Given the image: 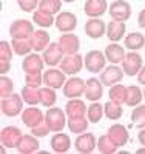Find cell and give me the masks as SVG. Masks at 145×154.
Here are the masks:
<instances>
[{
  "label": "cell",
  "instance_id": "6da1fadb",
  "mask_svg": "<svg viewBox=\"0 0 145 154\" xmlns=\"http://www.w3.org/2000/svg\"><path fill=\"white\" fill-rule=\"evenodd\" d=\"M23 103H25V100H23L22 94L12 93L8 97H2V105H0L2 106V114L6 116V117H17L25 109Z\"/></svg>",
  "mask_w": 145,
  "mask_h": 154
},
{
  "label": "cell",
  "instance_id": "7a4b0ae2",
  "mask_svg": "<svg viewBox=\"0 0 145 154\" xmlns=\"http://www.w3.org/2000/svg\"><path fill=\"white\" fill-rule=\"evenodd\" d=\"M85 60V69L88 72H93V74H100L102 69L107 66V57H105V53L99 49H91L84 56Z\"/></svg>",
  "mask_w": 145,
  "mask_h": 154
},
{
  "label": "cell",
  "instance_id": "3957f363",
  "mask_svg": "<svg viewBox=\"0 0 145 154\" xmlns=\"http://www.w3.org/2000/svg\"><path fill=\"white\" fill-rule=\"evenodd\" d=\"M45 120L49 126V130L52 133H59V131H63V128L68 125L67 122V112L60 108H56V106H51L46 109L45 112Z\"/></svg>",
  "mask_w": 145,
  "mask_h": 154
},
{
  "label": "cell",
  "instance_id": "277c9868",
  "mask_svg": "<svg viewBox=\"0 0 145 154\" xmlns=\"http://www.w3.org/2000/svg\"><path fill=\"white\" fill-rule=\"evenodd\" d=\"M59 68L67 74V75H76L82 71V68H85V60L84 57L76 53V54H65Z\"/></svg>",
  "mask_w": 145,
  "mask_h": 154
},
{
  "label": "cell",
  "instance_id": "5b68a950",
  "mask_svg": "<svg viewBox=\"0 0 145 154\" xmlns=\"http://www.w3.org/2000/svg\"><path fill=\"white\" fill-rule=\"evenodd\" d=\"M121 65H122V69H124L125 75L134 77V75H137V72L143 66V60H142V56L137 53V51H130V53H127V56L122 60Z\"/></svg>",
  "mask_w": 145,
  "mask_h": 154
},
{
  "label": "cell",
  "instance_id": "8992f818",
  "mask_svg": "<svg viewBox=\"0 0 145 154\" xmlns=\"http://www.w3.org/2000/svg\"><path fill=\"white\" fill-rule=\"evenodd\" d=\"M85 83H87V80L80 79L77 75H71L70 79H67V82H65V85L62 88L63 96L67 99L80 97L82 94H85Z\"/></svg>",
  "mask_w": 145,
  "mask_h": 154
},
{
  "label": "cell",
  "instance_id": "52a82bcc",
  "mask_svg": "<svg viewBox=\"0 0 145 154\" xmlns=\"http://www.w3.org/2000/svg\"><path fill=\"white\" fill-rule=\"evenodd\" d=\"M131 5L127 0H113V3L108 8V14L113 20H119V22H127L131 17Z\"/></svg>",
  "mask_w": 145,
  "mask_h": 154
},
{
  "label": "cell",
  "instance_id": "ba28073f",
  "mask_svg": "<svg viewBox=\"0 0 145 154\" xmlns=\"http://www.w3.org/2000/svg\"><path fill=\"white\" fill-rule=\"evenodd\" d=\"M124 75H125V72H124L122 66L113 65V63H111L110 66H105L102 69L99 79L103 83V86H113L116 83H121L122 79H124Z\"/></svg>",
  "mask_w": 145,
  "mask_h": 154
},
{
  "label": "cell",
  "instance_id": "9c48e42d",
  "mask_svg": "<svg viewBox=\"0 0 145 154\" xmlns=\"http://www.w3.org/2000/svg\"><path fill=\"white\" fill-rule=\"evenodd\" d=\"M74 148L77 152L82 154H90L97 148V137L93 133H80L77 134L76 140H74Z\"/></svg>",
  "mask_w": 145,
  "mask_h": 154
},
{
  "label": "cell",
  "instance_id": "30bf717a",
  "mask_svg": "<svg viewBox=\"0 0 145 154\" xmlns=\"http://www.w3.org/2000/svg\"><path fill=\"white\" fill-rule=\"evenodd\" d=\"M34 22L30 20H14L9 25V35L11 38H30L34 32V26H33Z\"/></svg>",
  "mask_w": 145,
  "mask_h": 154
},
{
  "label": "cell",
  "instance_id": "8fae6325",
  "mask_svg": "<svg viewBox=\"0 0 145 154\" xmlns=\"http://www.w3.org/2000/svg\"><path fill=\"white\" fill-rule=\"evenodd\" d=\"M65 82H67V74H65L60 68H54L51 66L49 69L43 71V85L54 88V89H60L63 88Z\"/></svg>",
  "mask_w": 145,
  "mask_h": 154
},
{
  "label": "cell",
  "instance_id": "7c38bea8",
  "mask_svg": "<svg viewBox=\"0 0 145 154\" xmlns=\"http://www.w3.org/2000/svg\"><path fill=\"white\" fill-rule=\"evenodd\" d=\"M84 29H85V34L90 38L97 40V38H100L107 34V23H105L100 17H90L85 22Z\"/></svg>",
  "mask_w": 145,
  "mask_h": 154
},
{
  "label": "cell",
  "instance_id": "4fadbf2b",
  "mask_svg": "<svg viewBox=\"0 0 145 154\" xmlns=\"http://www.w3.org/2000/svg\"><path fill=\"white\" fill-rule=\"evenodd\" d=\"M54 25L60 32H73L77 28V17L70 11H60L56 16Z\"/></svg>",
  "mask_w": 145,
  "mask_h": 154
},
{
  "label": "cell",
  "instance_id": "5bb4252c",
  "mask_svg": "<svg viewBox=\"0 0 145 154\" xmlns=\"http://www.w3.org/2000/svg\"><path fill=\"white\" fill-rule=\"evenodd\" d=\"M22 136L23 134L20 131V128L9 125V126H5L2 133H0V142H2L5 148H17Z\"/></svg>",
  "mask_w": 145,
  "mask_h": 154
},
{
  "label": "cell",
  "instance_id": "9a60e30c",
  "mask_svg": "<svg viewBox=\"0 0 145 154\" xmlns=\"http://www.w3.org/2000/svg\"><path fill=\"white\" fill-rule=\"evenodd\" d=\"M42 57H43V60H45V65H48L49 68L51 66H57V65H60V62H62V59H63V51H62V48H60V45H59V42H51L48 46H46V49L45 51H42Z\"/></svg>",
  "mask_w": 145,
  "mask_h": 154
},
{
  "label": "cell",
  "instance_id": "2e32d148",
  "mask_svg": "<svg viewBox=\"0 0 145 154\" xmlns=\"http://www.w3.org/2000/svg\"><path fill=\"white\" fill-rule=\"evenodd\" d=\"M20 116H22L23 125H26L30 130L45 120V114L42 112V109L36 108V105H30V108H25Z\"/></svg>",
  "mask_w": 145,
  "mask_h": 154
},
{
  "label": "cell",
  "instance_id": "e0dca14e",
  "mask_svg": "<svg viewBox=\"0 0 145 154\" xmlns=\"http://www.w3.org/2000/svg\"><path fill=\"white\" fill-rule=\"evenodd\" d=\"M43 66H45V60L37 53H30L22 60V69L25 71V74H28V72H43Z\"/></svg>",
  "mask_w": 145,
  "mask_h": 154
},
{
  "label": "cell",
  "instance_id": "ac0fdd59",
  "mask_svg": "<svg viewBox=\"0 0 145 154\" xmlns=\"http://www.w3.org/2000/svg\"><path fill=\"white\" fill-rule=\"evenodd\" d=\"M90 102H99L100 97L103 96V83L97 77H90L85 83V94H84Z\"/></svg>",
  "mask_w": 145,
  "mask_h": 154
},
{
  "label": "cell",
  "instance_id": "d6986e66",
  "mask_svg": "<svg viewBox=\"0 0 145 154\" xmlns=\"http://www.w3.org/2000/svg\"><path fill=\"white\" fill-rule=\"evenodd\" d=\"M57 42L63 51V54H76L79 48H80V40L73 32H62Z\"/></svg>",
  "mask_w": 145,
  "mask_h": 154
},
{
  "label": "cell",
  "instance_id": "ffe728a7",
  "mask_svg": "<svg viewBox=\"0 0 145 154\" xmlns=\"http://www.w3.org/2000/svg\"><path fill=\"white\" fill-rule=\"evenodd\" d=\"M110 139L113 140V142L117 145V146H124L128 143V140H130V134H128V130H127V126L122 125V123H113L110 128H108V133Z\"/></svg>",
  "mask_w": 145,
  "mask_h": 154
},
{
  "label": "cell",
  "instance_id": "44dd1931",
  "mask_svg": "<svg viewBox=\"0 0 145 154\" xmlns=\"http://www.w3.org/2000/svg\"><path fill=\"white\" fill-rule=\"evenodd\" d=\"M88 111V106L85 102L80 100L79 97L76 99H68L67 105H65V112H67L68 119H76V117H85Z\"/></svg>",
  "mask_w": 145,
  "mask_h": 154
},
{
  "label": "cell",
  "instance_id": "7402d4cb",
  "mask_svg": "<svg viewBox=\"0 0 145 154\" xmlns=\"http://www.w3.org/2000/svg\"><path fill=\"white\" fill-rule=\"evenodd\" d=\"M107 0H87L84 5V12L88 17H102L108 11Z\"/></svg>",
  "mask_w": 145,
  "mask_h": 154
},
{
  "label": "cell",
  "instance_id": "603a6c76",
  "mask_svg": "<svg viewBox=\"0 0 145 154\" xmlns=\"http://www.w3.org/2000/svg\"><path fill=\"white\" fill-rule=\"evenodd\" d=\"M49 145H51V149L54 152H59V154H63V152H68L70 148H71V139L67 133H56L54 136L51 137L49 140Z\"/></svg>",
  "mask_w": 145,
  "mask_h": 154
},
{
  "label": "cell",
  "instance_id": "cb8c5ba5",
  "mask_svg": "<svg viewBox=\"0 0 145 154\" xmlns=\"http://www.w3.org/2000/svg\"><path fill=\"white\" fill-rule=\"evenodd\" d=\"M103 53H105L107 60L110 63H113V65H119V63H122V60L127 56L125 46H121L117 42H111L110 45H107V48H105Z\"/></svg>",
  "mask_w": 145,
  "mask_h": 154
},
{
  "label": "cell",
  "instance_id": "d4e9b609",
  "mask_svg": "<svg viewBox=\"0 0 145 154\" xmlns=\"http://www.w3.org/2000/svg\"><path fill=\"white\" fill-rule=\"evenodd\" d=\"M127 32V25L125 22H119V20H113L107 23V37L111 42H121L125 37Z\"/></svg>",
  "mask_w": 145,
  "mask_h": 154
},
{
  "label": "cell",
  "instance_id": "484cf974",
  "mask_svg": "<svg viewBox=\"0 0 145 154\" xmlns=\"http://www.w3.org/2000/svg\"><path fill=\"white\" fill-rule=\"evenodd\" d=\"M30 42L36 53H40V51H45L46 46L51 43V37L45 31V28H42V29H37L33 32V35L30 37Z\"/></svg>",
  "mask_w": 145,
  "mask_h": 154
},
{
  "label": "cell",
  "instance_id": "4316f807",
  "mask_svg": "<svg viewBox=\"0 0 145 154\" xmlns=\"http://www.w3.org/2000/svg\"><path fill=\"white\" fill-rule=\"evenodd\" d=\"M39 139L37 136H34L33 133L31 134H23L20 142L17 145V151L22 152V154H33V152H37L39 151Z\"/></svg>",
  "mask_w": 145,
  "mask_h": 154
},
{
  "label": "cell",
  "instance_id": "83f0119b",
  "mask_svg": "<svg viewBox=\"0 0 145 154\" xmlns=\"http://www.w3.org/2000/svg\"><path fill=\"white\" fill-rule=\"evenodd\" d=\"M124 46L130 51H139L145 48V37L140 32H130L124 37Z\"/></svg>",
  "mask_w": 145,
  "mask_h": 154
},
{
  "label": "cell",
  "instance_id": "f1b7e54d",
  "mask_svg": "<svg viewBox=\"0 0 145 154\" xmlns=\"http://www.w3.org/2000/svg\"><path fill=\"white\" fill-rule=\"evenodd\" d=\"M143 99V91L137 86V85H130L127 86V100L125 105L130 108H134L137 105H140V102Z\"/></svg>",
  "mask_w": 145,
  "mask_h": 154
},
{
  "label": "cell",
  "instance_id": "f546056e",
  "mask_svg": "<svg viewBox=\"0 0 145 154\" xmlns=\"http://www.w3.org/2000/svg\"><path fill=\"white\" fill-rule=\"evenodd\" d=\"M20 94H22V97H23L26 105H39V103H40V88L25 85L22 88Z\"/></svg>",
  "mask_w": 145,
  "mask_h": 154
},
{
  "label": "cell",
  "instance_id": "4dcf8cb0",
  "mask_svg": "<svg viewBox=\"0 0 145 154\" xmlns=\"http://www.w3.org/2000/svg\"><path fill=\"white\" fill-rule=\"evenodd\" d=\"M33 22L37 25V26H40V28H49L54 25L56 22V17L49 14V12H45L42 9H36L33 12Z\"/></svg>",
  "mask_w": 145,
  "mask_h": 154
},
{
  "label": "cell",
  "instance_id": "1f68e13d",
  "mask_svg": "<svg viewBox=\"0 0 145 154\" xmlns=\"http://www.w3.org/2000/svg\"><path fill=\"white\" fill-rule=\"evenodd\" d=\"M108 97H110L111 102H114V103L125 105V100H127V86L122 85V83H116V85L110 86Z\"/></svg>",
  "mask_w": 145,
  "mask_h": 154
},
{
  "label": "cell",
  "instance_id": "d6a6232c",
  "mask_svg": "<svg viewBox=\"0 0 145 154\" xmlns=\"http://www.w3.org/2000/svg\"><path fill=\"white\" fill-rule=\"evenodd\" d=\"M11 45H12V49H14V54H17V56L25 57L34 51L30 38H11Z\"/></svg>",
  "mask_w": 145,
  "mask_h": 154
},
{
  "label": "cell",
  "instance_id": "836d02e7",
  "mask_svg": "<svg viewBox=\"0 0 145 154\" xmlns=\"http://www.w3.org/2000/svg\"><path fill=\"white\" fill-rule=\"evenodd\" d=\"M57 102V94L54 88L49 86H42L40 88V105L45 108H51L54 106Z\"/></svg>",
  "mask_w": 145,
  "mask_h": 154
},
{
  "label": "cell",
  "instance_id": "e575fe53",
  "mask_svg": "<svg viewBox=\"0 0 145 154\" xmlns=\"http://www.w3.org/2000/svg\"><path fill=\"white\" fill-rule=\"evenodd\" d=\"M117 149H119V146L110 139L108 134H103V136H100L97 139V151L99 152H102V154H113Z\"/></svg>",
  "mask_w": 145,
  "mask_h": 154
},
{
  "label": "cell",
  "instance_id": "d590c367",
  "mask_svg": "<svg viewBox=\"0 0 145 154\" xmlns=\"http://www.w3.org/2000/svg\"><path fill=\"white\" fill-rule=\"evenodd\" d=\"M103 111H105V117L110 120H119L124 114V108L119 103H114V102L108 100L107 103L103 105Z\"/></svg>",
  "mask_w": 145,
  "mask_h": 154
},
{
  "label": "cell",
  "instance_id": "8d00e7d4",
  "mask_svg": "<svg viewBox=\"0 0 145 154\" xmlns=\"http://www.w3.org/2000/svg\"><path fill=\"white\" fill-rule=\"evenodd\" d=\"M105 116V111H103V105H100L99 102H93L90 106H88V111H87V117L91 123H99L102 120V117Z\"/></svg>",
  "mask_w": 145,
  "mask_h": 154
},
{
  "label": "cell",
  "instance_id": "74e56055",
  "mask_svg": "<svg viewBox=\"0 0 145 154\" xmlns=\"http://www.w3.org/2000/svg\"><path fill=\"white\" fill-rule=\"evenodd\" d=\"M91 122L88 120V117H76V119H68V128L70 131L74 134H80L85 133L88 130V125Z\"/></svg>",
  "mask_w": 145,
  "mask_h": 154
},
{
  "label": "cell",
  "instance_id": "f35d334b",
  "mask_svg": "<svg viewBox=\"0 0 145 154\" xmlns=\"http://www.w3.org/2000/svg\"><path fill=\"white\" fill-rule=\"evenodd\" d=\"M62 0H40L37 9H42L45 12H49L52 16H57L62 11Z\"/></svg>",
  "mask_w": 145,
  "mask_h": 154
},
{
  "label": "cell",
  "instance_id": "ab89813d",
  "mask_svg": "<svg viewBox=\"0 0 145 154\" xmlns=\"http://www.w3.org/2000/svg\"><path fill=\"white\" fill-rule=\"evenodd\" d=\"M131 120H133V125L137 126L139 130L145 128V105H137L133 108V111H131Z\"/></svg>",
  "mask_w": 145,
  "mask_h": 154
},
{
  "label": "cell",
  "instance_id": "60d3db41",
  "mask_svg": "<svg viewBox=\"0 0 145 154\" xmlns=\"http://www.w3.org/2000/svg\"><path fill=\"white\" fill-rule=\"evenodd\" d=\"M12 93H14V83L9 77L2 74V77H0V97H8Z\"/></svg>",
  "mask_w": 145,
  "mask_h": 154
},
{
  "label": "cell",
  "instance_id": "b9f144b4",
  "mask_svg": "<svg viewBox=\"0 0 145 154\" xmlns=\"http://www.w3.org/2000/svg\"><path fill=\"white\" fill-rule=\"evenodd\" d=\"M25 85L42 88V85H43V72H28V74H25Z\"/></svg>",
  "mask_w": 145,
  "mask_h": 154
},
{
  "label": "cell",
  "instance_id": "7bdbcfd3",
  "mask_svg": "<svg viewBox=\"0 0 145 154\" xmlns=\"http://www.w3.org/2000/svg\"><path fill=\"white\" fill-rule=\"evenodd\" d=\"M39 3H40V0H17L19 8L25 12H31V14L39 8Z\"/></svg>",
  "mask_w": 145,
  "mask_h": 154
},
{
  "label": "cell",
  "instance_id": "ee69618b",
  "mask_svg": "<svg viewBox=\"0 0 145 154\" xmlns=\"http://www.w3.org/2000/svg\"><path fill=\"white\" fill-rule=\"evenodd\" d=\"M12 54H14V49H12L11 42L2 40L0 42V59H5V60H11Z\"/></svg>",
  "mask_w": 145,
  "mask_h": 154
},
{
  "label": "cell",
  "instance_id": "f6af8a7d",
  "mask_svg": "<svg viewBox=\"0 0 145 154\" xmlns=\"http://www.w3.org/2000/svg\"><path fill=\"white\" fill-rule=\"evenodd\" d=\"M31 133H33L34 136H37V137H45V136H48V134L51 133V130H49L46 120H43L42 123H39L37 126L31 128Z\"/></svg>",
  "mask_w": 145,
  "mask_h": 154
},
{
  "label": "cell",
  "instance_id": "bcb514c9",
  "mask_svg": "<svg viewBox=\"0 0 145 154\" xmlns=\"http://www.w3.org/2000/svg\"><path fill=\"white\" fill-rule=\"evenodd\" d=\"M11 69V60L0 59V74H6Z\"/></svg>",
  "mask_w": 145,
  "mask_h": 154
},
{
  "label": "cell",
  "instance_id": "7dc6e473",
  "mask_svg": "<svg viewBox=\"0 0 145 154\" xmlns=\"http://www.w3.org/2000/svg\"><path fill=\"white\" fill-rule=\"evenodd\" d=\"M137 25L140 28H145V8L140 9V12L137 14Z\"/></svg>",
  "mask_w": 145,
  "mask_h": 154
},
{
  "label": "cell",
  "instance_id": "c3c4849f",
  "mask_svg": "<svg viewBox=\"0 0 145 154\" xmlns=\"http://www.w3.org/2000/svg\"><path fill=\"white\" fill-rule=\"evenodd\" d=\"M137 83H140V85H143L145 86V65L140 68V71L137 72Z\"/></svg>",
  "mask_w": 145,
  "mask_h": 154
},
{
  "label": "cell",
  "instance_id": "681fc988",
  "mask_svg": "<svg viewBox=\"0 0 145 154\" xmlns=\"http://www.w3.org/2000/svg\"><path fill=\"white\" fill-rule=\"evenodd\" d=\"M137 140H139V143L145 146V128H142V130H139L137 133Z\"/></svg>",
  "mask_w": 145,
  "mask_h": 154
},
{
  "label": "cell",
  "instance_id": "f907efd6",
  "mask_svg": "<svg viewBox=\"0 0 145 154\" xmlns=\"http://www.w3.org/2000/svg\"><path fill=\"white\" fill-rule=\"evenodd\" d=\"M136 152H137V154H145V146L142 145V146H140V148H139V149H137Z\"/></svg>",
  "mask_w": 145,
  "mask_h": 154
},
{
  "label": "cell",
  "instance_id": "816d5d0a",
  "mask_svg": "<svg viewBox=\"0 0 145 154\" xmlns=\"http://www.w3.org/2000/svg\"><path fill=\"white\" fill-rule=\"evenodd\" d=\"M62 2H65V3H73V2H76V0H62Z\"/></svg>",
  "mask_w": 145,
  "mask_h": 154
},
{
  "label": "cell",
  "instance_id": "f5cc1de1",
  "mask_svg": "<svg viewBox=\"0 0 145 154\" xmlns=\"http://www.w3.org/2000/svg\"><path fill=\"white\" fill-rule=\"evenodd\" d=\"M143 99H145V88H143Z\"/></svg>",
  "mask_w": 145,
  "mask_h": 154
}]
</instances>
